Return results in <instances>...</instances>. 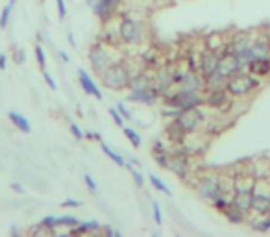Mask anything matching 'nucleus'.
<instances>
[{"instance_id": "nucleus-30", "label": "nucleus", "mask_w": 270, "mask_h": 237, "mask_svg": "<svg viewBox=\"0 0 270 237\" xmlns=\"http://www.w3.org/2000/svg\"><path fill=\"white\" fill-rule=\"evenodd\" d=\"M76 224H80V219H78V217H72V215H62V217H57V228H59V226L74 228Z\"/></svg>"}, {"instance_id": "nucleus-21", "label": "nucleus", "mask_w": 270, "mask_h": 237, "mask_svg": "<svg viewBox=\"0 0 270 237\" xmlns=\"http://www.w3.org/2000/svg\"><path fill=\"white\" fill-rule=\"evenodd\" d=\"M228 45V41L224 39V36L220 34V32H215V34H209L207 39H205V48L209 50H217V52H222Z\"/></svg>"}, {"instance_id": "nucleus-24", "label": "nucleus", "mask_w": 270, "mask_h": 237, "mask_svg": "<svg viewBox=\"0 0 270 237\" xmlns=\"http://www.w3.org/2000/svg\"><path fill=\"white\" fill-rule=\"evenodd\" d=\"M100 149H102V152L107 156V158H109V160L113 161V163H117L118 167H126V161L128 160H124V156H121L118 152H115V150H113L107 143L100 141Z\"/></svg>"}, {"instance_id": "nucleus-20", "label": "nucleus", "mask_w": 270, "mask_h": 237, "mask_svg": "<svg viewBox=\"0 0 270 237\" xmlns=\"http://www.w3.org/2000/svg\"><path fill=\"white\" fill-rule=\"evenodd\" d=\"M165 137H167L172 144H179L185 139V134L182 132V128H179L174 121H168V124L165 126Z\"/></svg>"}, {"instance_id": "nucleus-49", "label": "nucleus", "mask_w": 270, "mask_h": 237, "mask_svg": "<svg viewBox=\"0 0 270 237\" xmlns=\"http://www.w3.org/2000/svg\"><path fill=\"white\" fill-rule=\"evenodd\" d=\"M67 41H69V45H71L72 48H76V39H74V34H72V32L67 34Z\"/></svg>"}, {"instance_id": "nucleus-14", "label": "nucleus", "mask_w": 270, "mask_h": 237, "mask_svg": "<svg viewBox=\"0 0 270 237\" xmlns=\"http://www.w3.org/2000/svg\"><path fill=\"white\" fill-rule=\"evenodd\" d=\"M78 82H80V85H82V89L87 95H91L97 100H104V93L98 89V85L95 83V80H93L91 74L85 69H78Z\"/></svg>"}, {"instance_id": "nucleus-52", "label": "nucleus", "mask_w": 270, "mask_h": 237, "mask_svg": "<svg viewBox=\"0 0 270 237\" xmlns=\"http://www.w3.org/2000/svg\"><path fill=\"white\" fill-rule=\"evenodd\" d=\"M128 161H132L133 167H137V169H139V167H141V161H139L137 158H130V160H128Z\"/></svg>"}, {"instance_id": "nucleus-25", "label": "nucleus", "mask_w": 270, "mask_h": 237, "mask_svg": "<svg viewBox=\"0 0 270 237\" xmlns=\"http://www.w3.org/2000/svg\"><path fill=\"white\" fill-rule=\"evenodd\" d=\"M124 132V137H126L130 143H132L133 149H141V144H143V139H141V134H139L135 128H130V126H124L123 128Z\"/></svg>"}, {"instance_id": "nucleus-19", "label": "nucleus", "mask_w": 270, "mask_h": 237, "mask_svg": "<svg viewBox=\"0 0 270 237\" xmlns=\"http://www.w3.org/2000/svg\"><path fill=\"white\" fill-rule=\"evenodd\" d=\"M8 118H10L11 124H13L21 134H32V124L24 115L17 113V111H10V113H8Z\"/></svg>"}, {"instance_id": "nucleus-37", "label": "nucleus", "mask_w": 270, "mask_h": 237, "mask_svg": "<svg viewBox=\"0 0 270 237\" xmlns=\"http://www.w3.org/2000/svg\"><path fill=\"white\" fill-rule=\"evenodd\" d=\"M41 74H43V80H45V83L48 85V89H52V91H56L57 89V83H56V80L52 78V74L46 69H43L41 71Z\"/></svg>"}, {"instance_id": "nucleus-54", "label": "nucleus", "mask_w": 270, "mask_h": 237, "mask_svg": "<svg viewBox=\"0 0 270 237\" xmlns=\"http://www.w3.org/2000/svg\"><path fill=\"white\" fill-rule=\"evenodd\" d=\"M95 141H98V143H100V141H102V135L98 134V132H95Z\"/></svg>"}, {"instance_id": "nucleus-6", "label": "nucleus", "mask_w": 270, "mask_h": 237, "mask_svg": "<svg viewBox=\"0 0 270 237\" xmlns=\"http://www.w3.org/2000/svg\"><path fill=\"white\" fill-rule=\"evenodd\" d=\"M174 123L178 124L185 135L196 134V132H200L202 126L207 123V113L204 111V108L179 109V113H178V117L174 118Z\"/></svg>"}, {"instance_id": "nucleus-47", "label": "nucleus", "mask_w": 270, "mask_h": 237, "mask_svg": "<svg viewBox=\"0 0 270 237\" xmlns=\"http://www.w3.org/2000/svg\"><path fill=\"white\" fill-rule=\"evenodd\" d=\"M11 189L15 191L17 195H24V193H26L24 186H21V184H19V182H13V184H11Z\"/></svg>"}, {"instance_id": "nucleus-12", "label": "nucleus", "mask_w": 270, "mask_h": 237, "mask_svg": "<svg viewBox=\"0 0 270 237\" xmlns=\"http://www.w3.org/2000/svg\"><path fill=\"white\" fill-rule=\"evenodd\" d=\"M174 72H176V67H170V65H163L154 72V87L161 95L174 87Z\"/></svg>"}, {"instance_id": "nucleus-23", "label": "nucleus", "mask_w": 270, "mask_h": 237, "mask_svg": "<svg viewBox=\"0 0 270 237\" xmlns=\"http://www.w3.org/2000/svg\"><path fill=\"white\" fill-rule=\"evenodd\" d=\"M226 221L229 222V224H245V222H248V215L243 212H239L237 208L229 206V210L224 213Z\"/></svg>"}, {"instance_id": "nucleus-33", "label": "nucleus", "mask_w": 270, "mask_h": 237, "mask_svg": "<svg viewBox=\"0 0 270 237\" xmlns=\"http://www.w3.org/2000/svg\"><path fill=\"white\" fill-rule=\"evenodd\" d=\"M152 217H154V222L161 226L163 224V213H161V206H159V202L154 200L152 202Z\"/></svg>"}, {"instance_id": "nucleus-32", "label": "nucleus", "mask_w": 270, "mask_h": 237, "mask_svg": "<svg viewBox=\"0 0 270 237\" xmlns=\"http://www.w3.org/2000/svg\"><path fill=\"white\" fill-rule=\"evenodd\" d=\"M34 54H36V62L37 65H39V69H46V56H45V50H43L41 45H36V48H34Z\"/></svg>"}, {"instance_id": "nucleus-7", "label": "nucleus", "mask_w": 270, "mask_h": 237, "mask_svg": "<svg viewBox=\"0 0 270 237\" xmlns=\"http://www.w3.org/2000/svg\"><path fill=\"white\" fill-rule=\"evenodd\" d=\"M87 60H89L91 71L100 76L104 72V69L113 62V50L109 48L107 43L97 41V43H93L91 48L87 50Z\"/></svg>"}, {"instance_id": "nucleus-13", "label": "nucleus", "mask_w": 270, "mask_h": 237, "mask_svg": "<svg viewBox=\"0 0 270 237\" xmlns=\"http://www.w3.org/2000/svg\"><path fill=\"white\" fill-rule=\"evenodd\" d=\"M126 100L133 104H143V106H154L161 100V93L156 87L143 89V91H130Z\"/></svg>"}, {"instance_id": "nucleus-46", "label": "nucleus", "mask_w": 270, "mask_h": 237, "mask_svg": "<svg viewBox=\"0 0 270 237\" xmlns=\"http://www.w3.org/2000/svg\"><path fill=\"white\" fill-rule=\"evenodd\" d=\"M102 2L106 6H109V8H111V10H115V11L118 10V6L123 4V0H102Z\"/></svg>"}, {"instance_id": "nucleus-28", "label": "nucleus", "mask_w": 270, "mask_h": 237, "mask_svg": "<svg viewBox=\"0 0 270 237\" xmlns=\"http://www.w3.org/2000/svg\"><path fill=\"white\" fill-rule=\"evenodd\" d=\"M211 206H213L215 212H219L224 215V213L229 210V206H231V198H229V196H219L217 200L211 202Z\"/></svg>"}, {"instance_id": "nucleus-34", "label": "nucleus", "mask_w": 270, "mask_h": 237, "mask_svg": "<svg viewBox=\"0 0 270 237\" xmlns=\"http://www.w3.org/2000/svg\"><path fill=\"white\" fill-rule=\"evenodd\" d=\"M45 228H48V230H52V232H56V228H57V217L54 215H46L43 217L41 221H39Z\"/></svg>"}, {"instance_id": "nucleus-26", "label": "nucleus", "mask_w": 270, "mask_h": 237, "mask_svg": "<svg viewBox=\"0 0 270 237\" xmlns=\"http://www.w3.org/2000/svg\"><path fill=\"white\" fill-rule=\"evenodd\" d=\"M15 4H17V0H8V4L4 6V10H2V13H0V30L8 28L10 19H11V11H13V6Z\"/></svg>"}, {"instance_id": "nucleus-9", "label": "nucleus", "mask_w": 270, "mask_h": 237, "mask_svg": "<svg viewBox=\"0 0 270 237\" xmlns=\"http://www.w3.org/2000/svg\"><path fill=\"white\" fill-rule=\"evenodd\" d=\"M219 62H220V52L209 50V48H204V50L200 52L198 72L202 74V78H204L205 82L213 76V72L217 71V67H219Z\"/></svg>"}, {"instance_id": "nucleus-4", "label": "nucleus", "mask_w": 270, "mask_h": 237, "mask_svg": "<svg viewBox=\"0 0 270 237\" xmlns=\"http://www.w3.org/2000/svg\"><path fill=\"white\" fill-rule=\"evenodd\" d=\"M118 37H121V43L126 45V47H137L141 45L144 39V34H146V28H144V22L137 17L132 15H123L121 21H118Z\"/></svg>"}, {"instance_id": "nucleus-40", "label": "nucleus", "mask_w": 270, "mask_h": 237, "mask_svg": "<svg viewBox=\"0 0 270 237\" xmlns=\"http://www.w3.org/2000/svg\"><path fill=\"white\" fill-rule=\"evenodd\" d=\"M115 108L118 109V113L123 115L126 121H133V113L126 108V104H124V102H117V106H115Z\"/></svg>"}, {"instance_id": "nucleus-31", "label": "nucleus", "mask_w": 270, "mask_h": 237, "mask_svg": "<svg viewBox=\"0 0 270 237\" xmlns=\"http://www.w3.org/2000/svg\"><path fill=\"white\" fill-rule=\"evenodd\" d=\"M154 156V161L158 163V167H161V169H165L167 170V167H168V161H170V152H156V154H152Z\"/></svg>"}, {"instance_id": "nucleus-10", "label": "nucleus", "mask_w": 270, "mask_h": 237, "mask_svg": "<svg viewBox=\"0 0 270 237\" xmlns=\"http://www.w3.org/2000/svg\"><path fill=\"white\" fill-rule=\"evenodd\" d=\"M174 87L179 89V91L202 93V91H205V80L202 78V74H200L198 71H191V69H187L185 74H184V78H182V80H179Z\"/></svg>"}, {"instance_id": "nucleus-15", "label": "nucleus", "mask_w": 270, "mask_h": 237, "mask_svg": "<svg viewBox=\"0 0 270 237\" xmlns=\"http://www.w3.org/2000/svg\"><path fill=\"white\" fill-rule=\"evenodd\" d=\"M154 87V72L152 71H141L135 72L132 76V82H130V91H143V89H150Z\"/></svg>"}, {"instance_id": "nucleus-41", "label": "nucleus", "mask_w": 270, "mask_h": 237, "mask_svg": "<svg viewBox=\"0 0 270 237\" xmlns=\"http://www.w3.org/2000/svg\"><path fill=\"white\" fill-rule=\"evenodd\" d=\"M83 202L78 200V198H67V200L62 202V208H67V210H72V208H82Z\"/></svg>"}, {"instance_id": "nucleus-36", "label": "nucleus", "mask_w": 270, "mask_h": 237, "mask_svg": "<svg viewBox=\"0 0 270 237\" xmlns=\"http://www.w3.org/2000/svg\"><path fill=\"white\" fill-rule=\"evenodd\" d=\"M109 117L113 118V123L117 124L118 128H124V123H126V118H124L123 115L118 113L117 108H109Z\"/></svg>"}, {"instance_id": "nucleus-22", "label": "nucleus", "mask_w": 270, "mask_h": 237, "mask_svg": "<svg viewBox=\"0 0 270 237\" xmlns=\"http://www.w3.org/2000/svg\"><path fill=\"white\" fill-rule=\"evenodd\" d=\"M248 222L254 232H270V215H255V219H250Z\"/></svg>"}, {"instance_id": "nucleus-55", "label": "nucleus", "mask_w": 270, "mask_h": 237, "mask_svg": "<svg viewBox=\"0 0 270 237\" xmlns=\"http://www.w3.org/2000/svg\"><path fill=\"white\" fill-rule=\"evenodd\" d=\"M85 2H87V6H93L95 2H97V0H85Z\"/></svg>"}, {"instance_id": "nucleus-44", "label": "nucleus", "mask_w": 270, "mask_h": 237, "mask_svg": "<svg viewBox=\"0 0 270 237\" xmlns=\"http://www.w3.org/2000/svg\"><path fill=\"white\" fill-rule=\"evenodd\" d=\"M102 233L113 235V237H123V232H121V230H115V228H111V226H102Z\"/></svg>"}, {"instance_id": "nucleus-16", "label": "nucleus", "mask_w": 270, "mask_h": 237, "mask_svg": "<svg viewBox=\"0 0 270 237\" xmlns=\"http://www.w3.org/2000/svg\"><path fill=\"white\" fill-rule=\"evenodd\" d=\"M246 71L252 72L254 76H257L259 80H266L270 78V57H257V60H252L248 63Z\"/></svg>"}, {"instance_id": "nucleus-38", "label": "nucleus", "mask_w": 270, "mask_h": 237, "mask_svg": "<svg viewBox=\"0 0 270 237\" xmlns=\"http://www.w3.org/2000/svg\"><path fill=\"white\" fill-rule=\"evenodd\" d=\"M30 233H32V235H54V232H52V230H48V228L43 226L41 222H39L36 228H32Z\"/></svg>"}, {"instance_id": "nucleus-48", "label": "nucleus", "mask_w": 270, "mask_h": 237, "mask_svg": "<svg viewBox=\"0 0 270 237\" xmlns=\"http://www.w3.org/2000/svg\"><path fill=\"white\" fill-rule=\"evenodd\" d=\"M6 67H8V56H6V54H0V72L6 71Z\"/></svg>"}, {"instance_id": "nucleus-51", "label": "nucleus", "mask_w": 270, "mask_h": 237, "mask_svg": "<svg viewBox=\"0 0 270 237\" xmlns=\"http://www.w3.org/2000/svg\"><path fill=\"white\" fill-rule=\"evenodd\" d=\"M83 139H87V141H95V132H83Z\"/></svg>"}, {"instance_id": "nucleus-5", "label": "nucleus", "mask_w": 270, "mask_h": 237, "mask_svg": "<svg viewBox=\"0 0 270 237\" xmlns=\"http://www.w3.org/2000/svg\"><path fill=\"white\" fill-rule=\"evenodd\" d=\"M237 71H243L239 65V60L235 56L233 52L229 50H222L220 52V62H219V67L217 71L213 72V76L209 78L207 82H205V89H211V87H224L226 80H228L231 74H235Z\"/></svg>"}, {"instance_id": "nucleus-35", "label": "nucleus", "mask_w": 270, "mask_h": 237, "mask_svg": "<svg viewBox=\"0 0 270 237\" xmlns=\"http://www.w3.org/2000/svg\"><path fill=\"white\" fill-rule=\"evenodd\" d=\"M83 184H85V187L89 189V193L97 195L98 186H97V182H95V178H93V176L89 174V172H85V174H83Z\"/></svg>"}, {"instance_id": "nucleus-2", "label": "nucleus", "mask_w": 270, "mask_h": 237, "mask_svg": "<svg viewBox=\"0 0 270 237\" xmlns=\"http://www.w3.org/2000/svg\"><path fill=\"white\" fill-rule=\"evenodd\" d=\"M261 87H263V80L254 76L246 69L231 74L224 83V89L233 100H250L255 93H259Z\"/></svg>"}, {"instance_id": "nucleus-11", "label": "nucleus", "mask_w": 270, "mask_h": 237, "mask_svg": "<svg viewBox=\"0 0 270 237\" xmlns=\"http://www.w3.org/2000/svg\"><path fill=\"white\" fill-rule=\"evenodd\" d=\"M254 37H255L254 32H245V30L237 32V34H233V36L229 37L228 45H226V50L233 52L235 56H237V54H243V52H246L252 47Z\"/></svg>"}, {"instance_id": "nucleus-3", "label": "nucleus", "mask_w": 270, "mask_h": 237, "mask_svg": "<svg viewBox=\"0 0 270 237\" xmlns=\"http://www.w3.org/2000/svg\"><path fill=\"white\" fill-rule=\"evenodd\" d=\"M132 76L133 72L126 60H113L98 78L102 80L104 87L109 89V91H124V89L130 87Z\"/></svg>"}, {"instance_id": "nucleus-1", "label": "nucleus", "mask_w": 270, "mask_h": 237, "mask_svg": "<svg viewBox=\"0 0 270 237\" xmlns=\"http://www.w3.org/2000/svg\"><path fill=\"white\" fill-rule=\"evenodd\" d=\"M194 178L196 180H194V184H191V187H194V193L204 202L211 204L219 196H229L231 198V195H233V184L226 186V176L207 170V172L196 174Z\"/></svg>"}, {"instance_id": "nucleus-43", "label": "nucleus", "mask_w": 270, "mask_h": 237, "mask_svg": "<svg viewBox=\"0 0 270 237\" xmlns=\"http://www.w3.org/2000/svg\"><path fill=\"white\" fill-rule=\"evenodd\" d=\"M71 134L74 135V139H78V141H82V139H83V132H82V128H80L78 124H74V123L71 124Z\"/></svg>"}, {"instance_id": "nucleus-53", "label": "nucleus", "mask_w": 270, "mask_h": 237, "mask_svg": "<svg viewBox=\"0 0 270 237\" xmlns=\"http://www.w3.org/2000/svg\"><path fill=\"white\" fill-rule=\"evenodd\" d=\"M10 233H11V235H19V233H21V230H19V228H15V226H11Z\"/></svg>"}, {"instance_id": "nucleus-45", "label": "nucleus", "mask_w": 270, "mask_h": 237, "mask_svg": "<svg viewBox=\"0 0 270 237\" xmlns=\"http://www.w3.org/2000/svg\"><path fill=\"white\" fill-rule=\"evenodd\" d=\"M167 146H165V143L161 139H158L156 143H154V146H152V154H156V152H167Z\"/></svg>"}, {"instance_id": "nucleus-29", "label": "nucleus", "mask_w": 270, "mask_h": 237, "mask_svg": "<svg viewBox=\"0 0 270 237\" xmlns=\"http://www.w3.org/2000/svg\"><path fill=\"white\" fill-rule=\"evenodd\" d=\"M126 169L130 170V174H132L133 184H135L139 189H143V187H144V178H143V174H141V172L137 170V167H133L132 161H126Z\"/></svg>"}, {"instance_id": "nucleus-17", "label": "nucleus", "mask_w": 270, "mask_h": 237, "mask_svg": "<svg viewBox=\"0 0 270 237\" xmlns=\"http://www.w3.org/2000/svg\"><path fill=\"white\" fill-rule=\"evenodd\" d=\"M102 232V222L95 221H80V224H76L74 228H69V233L71 235H83V233H97Z\"/></svg>"}, {"instance_id": "nucleus-27", "label": "nucleus", "mask_w": 270, "mask_h": 237, "mask_svg": "<svg viewBox=\"0 0 270 237\" xmlns=\"http://www.w3.org/2000/svg\"><path fill=\"white\" fill-rule=\"evenodd\" d=\"M148 180H150V184H152V187L156 191H159V193H163V195H167V196H170L172 193H170V187L165 184L159 176H156V174H150L148 176Z\"/></svg>"}, {"instance_id": "nucleus-18", "label": "nucleus", "mask_w": 270, "mask_h": 237, "mask_svg": "<svg viewBox=\"0 0 270 237\" xmlns=\"http://www.w3.org/2000/svg\"><path fill=\"white\" fill-rule=\"evenodd\" d=\"M91 10H93V15L97 17V19H100V21H102L104 24L111 22L113 19H115V13H117V11L111 10L109 6L104 4L102 0H97V2H95V4L91 6Z\"/></svg>"}, {"instance_id": "nucleus-50", "label": "nucleus", "mask_w": 270, "mask_h": 237, "mask_svg": "<svg viewBox=\"0 0 270 237\" xmlns=\"http://www.w3.org/2000/svg\"><path fill=\"white\" fill-rule=\"evenodd\" d=\"M57 54H59V57H62L63 63H69L71 62V57H69V54H67L65 50H57Z\"/></svg>"}, {"instance_id": "nucleus-42", "label": "nucleus", "mask_w": 270, "mask_h": 237, "mask_svg": "<svg viewBox=\"0 0 270 237\" xmlns=\"http://www.w3.org/2000/svg\"><path fill=\"white\" fill-rule=\"evenodd\" d=\"M56 8H57V15H59V19H65L67 17V4L65 0H56Z\"/></svg>"}, {"instance_id": "nucleus-39", "label": "nucleus", "mask_w": 270, "mask_h": 237, "mask_svg": "<svg viewBox=\"0 0 270 237\" xmlns=\"http://www.w3.org/2000/svg\"><path fill=\"white\" fill-rule=\"evenodd\" d=\"M13 62L17 65H24L26 62V52L22 48H13Z\"/></svg>"}, {"instance_id": "nucleus-8", "label": "nucleus", "mask_w": 270, "mask_h": 237, "mask_svg": "<svg viewBox=\"0 0 270 237\" xmlns=\"http://www.w3.org/2000/svg\"><path fill=\"white\" fill-rule=\"evenodd\" d=\"M205 106L209 109H215V111H228L231 106H233V98L229 97V93L224 87H211L205 89Z\"/></svg>"}]
</instances>
